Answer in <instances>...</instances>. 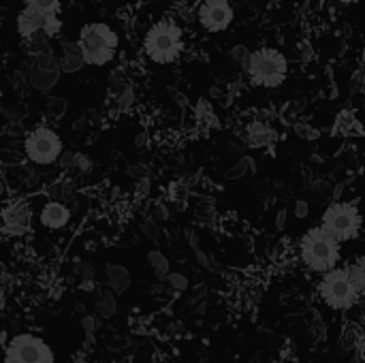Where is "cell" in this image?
I'll use <instances>...</instances> for the list:
<instances>
[{"mask_svg":"<svg viewBox=\"0 0 365 363\" xmlns=\"http://www.w3.org/2000/svg\"><path fill=\"white\" fill-rule=\"evenodd\" d=\"M319 297L331 308V310H351L357 306L361 293L349 272V267H336L327 272L319 282Z\"/></svg>","mask_w":365,"mask_h":363,"instance_id":"5b68a950","label":"cell"},{"mask_svg":"<svg viewBox=\"0 0 365 363\" xmlns=\"http://www.w3.org/2000/svg\"><path fill=\"white\" fill-rule=\"evenodd\" d=\"M299 255L308 270L327 274L336 270L340 261V242L331 237L323 227H312L299 242Z\"/></svg>","mask_w":365,"mask_h":363,"instance_id":"6da1fadb","label":"cell"},{"mask_svg":"<svg viewBox=\"0 0 365 363\" xmlns=\"http://www.w3.org/2000/svg\"><path fill=\"white\" fill-rule=\"evenodd\" d=\"M49 197L51 201H60V203H71L75 199V182L73 180H62L58 184H53L49 188Z\"/></svg>","mask_w":365,"mask_h":363,"instance_id":"d6986e66","label":"cell"},{"mask_svg":"<svg viewBox=\"0 0 365 363\" xmlns=\"http://www.w3.org/2000/svg\"><path fill=\"white\" fill-rule=\"evenodd\" d=\"M83 64H86V60H83L79 45L77 43H64L62 45V58H60L62 71L64 73H77Z\"/></svg>","mask_w":365,"mask_h":363,"instance_id":"2e32d148","label":"cell"},{"mask_svg":"<svg viewBox=\"0 0 365 363\" xmlns=\"http://www.w3.org/2000/svg\"><path fill=\"white\" fill-rule=\"evenodd\" d=\"M287 216H289V210H287V208H282V210L278 212V216H276V229H278V231H282V229H284V225H287Z\"/></svg>","mask_w":365,"mask_h":363,"instance_id":"1f68e13d","label":"cell"},{"mask_svg":"<svg viewBox=\"0 0 365 363\" xmlns=\"http://www.w3.org/2000/svg\"><path fill=\"white\" fill-rule=\"evenodd\" d=\"M49 344L32 334H19L4 347V363H53Z\"/></svg>","mask_w":365,"mask_h":363,"instance_id":"ba28073f","label":"cell"},{"mask_svg":"<svg viewBox=\"0 0 365 363\" xmlns=\"http://www.w3.org/2000/svg\"><path fill=\"white\" fill-rule=\"evenodd\" d=\"M349 272H351V276H353V280H355L359 293L365 295V255L364 257H359V259L349 267Z\"/></svg>","mask_w":365,"mask_h":363,"instance_id":"44dd1931","label":"cell"},{"mask_svg":"<svg viewBox=\"0 0 365 363\" xmlns=\"http://www.w3.org/2000/svg\"><path fill=\"white\" fill-rule=\"evenodd\" d=\"M24 152H26V158L34 165H53L60 160V156L64 154L62 152V139L60 135L49 128V126H36L32 128L26 139H24Z\"/></svg>","mask_w":365,"mask_h":363,"instance_id":"52a82bcc","label":"cell"},{"mask_svg":"<svg viewBox=\"0 0 365 363\" xmlns=\"http://www.w3.org/2000/svg\"><path fill=\"white\" fill-rule=\"evenodd\" d=\"M26 6H32V9L43 11V13H49V15H58L60 0H26Z\"/></svg>","mask_w":365,"mask_h":363,"instance_id":"cb8c5ba5","label":"cell"},{"mask_svg":"<svg viewBox=\"0 0 365 363\" xmlns=\"http://www.w3.org/2000/svg\"><path fill=\"white\" fill-rule=\"evenodd\" d=\"M248 169H250V171H255V169H257V165H255V160H252L250 156H244V158L233 167V169H229L227 178H229V180L242 178V175H246V173H248Z\"/></svg>","mask_w":365,"mask_h":363,"instance_id":"7402d4cb","label":"cell"},{"mask_svg":"<svg viewBox=\"0 0 365 363\" xmlns=\"http://www.w3.org/2000/svg\"><path fill=\"white\" fill-rule=\"evenodd\" d=\"M154 218L156 220H169V210L165 205H154Z\"/></svg>","mask_w":365,"mask_h":363,"instance_id":"4dcf8cb0","label":"cell"},{"mask_svg":"<svg viewBox=\"0 0 365 363\" xmlns=\"http://www.w3.org/2000/svg\"><path fill=\"white\" fill-rule=\"evenodd\" d=\"M75 163H77V152H64L58 160V167L60 169H71L75 171Z\"/></svg>","mask_w":365,"mask_h":363,"instance_id":"4316f807","label":"cell"},{"mask_svg":"<svg viewBox=\"0 0 365 363\" xmlns=\"http://www.w3.org/2000/svg\"><path fill=\"white\" fill-rule=\"evenodd\" d=\"M60 71H62L60 60L53 53H43L30 60L26 68V77L36 90H51L60 79Z\"/></svg>","mask_w":365,"mask_h":363,"instance_id":"30bf717a","label":"cell"},{"mask_svg":"<svg viewBox=\"0 0 365 363\" xmlns=\"http://www.w3.org/2000/svg\"><path fill=\"white\" fill-rule=\"evenodd\" d=\"M148 263H150V267L154 270V276H156L160 282H167V278H169V274H171V263H169V259H167L160 250H152V252H148Z\"/></svg>","mask_w":365,"mask_h":363,"instance_id":"ac0fdd59","label":"cell"},{"mask_svg":"<svg viewBox=\"0 0 365 363\" xmlns=\"http://www.w3.org/2000/svg\"><path fill=\"white\" fill-rule=\"evenodd\" d=\"M182 49H184V34L173 19H163L154 24L143 39V51L156 64L175 62Z\"/></svg>","mask_w":365,"mask_h":363,"instance_id":"7a4b0ae2","label":"cell"},{"mask_svg":"<svg viewBox=\"0 0 365 363\" xmlns=\"http://www.w3.org/2000/svg\"><path fill=\"white\" fill-rule=\"evenodd\" d=\"M30 210L26 203H11L2 210V231L6 235H21L28 231Z\"/></svg>","mask_w":365,"mask_h":363,"instance_id":"7c38bea8","label":"cell"},{"mask_svg":"<svg viewBox=\"0 0 365 363\" xmlns=\"http://www.w3.org/2000/svg\"><path fill=\"white\" fill-rule=\"evenodd\" d=\"M105 282H107V289L109 291H113L115 295H122L130 287V272L124 265L109 263L105 267Z\"/></svg>","mask_w":365,"mask_h":363,"instance_id":"9a60e30c","label":"cell"},{"mask_svg":"<svg viewBox=\"0 0 365 363\" xmlns=\"http://www.w3.org/2000/svg\"><path fill=\"white\" fill-rule=\"evenodd\" d=\"M167 285H169V289L171 291H175V293H182V291H186L188 289V276H184V274H178V272H173V274H169V278H167Z\"/></svg>","mask_w":365,"mask_h":363,"instance_id":"d4e9b609","label":"cell"},{"mask_svg":"<svg viewBox=\"0 0 365 363\" xmlns=\"http://www.w3.org/2000/svg\"><path fill=\"white\" fill-rule=\"evenodd\" d=\"M94 310L96 315L103 319V321H109L115 317L118 312V302H115V293L105 289V291H96V297H94Z\"/></svg>","mask_w":365,"mask_h":363,"instance_id":"e0dca14e","label":"cell"},{"mask_svg":"<svg viewBox=\"0 0 365 363\" xmlns=\"http://www.w3.org/2000/svg\"><path fill=\"white\" fill-rule=\"evenodd\" d=\"M75 276L81 280V282H88V280H96V270L90 261H77L75 263Z\"/></svg>","mask_w":365,"mask_h":363,"instance_id":"603a6c76","label":"cell"},{"mask_svg":"<svg viewBox=\"0 0 365 363\" xmlns=\"http://www.w3.org/2000/svg\"><path fill=\"white\" fill-rule=\"evenodd\" d=\"M77 45L83 53L86 64L103 66L113 60L120 39L113 32V28H109L107 24H88L81 28Z\"/></svg>","mask_w":365,"mask_h":363,"instance_id":"277c9868","label":"cell"},{"mask_svg":"<svg viewBox=\"0 0 365 363\" xmlns=\"http://www.w3.org/2000/svg\"><path fill=\"white\" fill-rule=\"evenodd\" d=\"M338 2H342V4H355V2H359V0H338Z\"/></svg>","mask_w":365,"mask_h":363,"instance_id":"e575fe53","label":"cell"},{"mask_svg":"<svg viewBox=\"0 0 365 363\" xmlns=\"http://www.w3.org/2000/svg\"><path fill=\"white\" fill-rule=\"evenodd\" d=\"M233 6L229 0H205L199 6V21L207 32H222L233 24Z\"/></svg>","mask_w":365,"mask_h":363,"instance_id":"8fae6325","label":"cell"},{"mask_svg":"<svg viewBox=\"0 0 365 363\" xmlns=\"http://www.w3.org/2000/svg\"><path fill=\"white\" fill-rule=\"evenodd\" d=\"M276 139H278V133L267 120H252L246 128V141L250 148H257V150L269 148L276 143Z\"/></svg>","mask_w":365,"mask_h":363,"instance_id":"5bb4252c","label":"cell"},{"mask_svg":"<svg viewBox=\"0 0 365 363\" xmlns=\"http://www.w3.org/2000/svg\"><path fill=\"white\" fill-rule=\"evenodd\" d=\"M62 30V21L58 15H49L43 11H36L32 6H24V11H19L17 15V34L28 41L38 32H47L51 39L58 36Z\"/></svg>","mask_w":365,"mask_h":363,"instance_id":"9c48e42d","label":"cell"},{"mask_svg":"<svg viewBox=\"0 0 365 363\" xmlns=\"http://www.w3.org/2000/svg\"><path fill=\"white\" fill-rule=\"evenodd\" d=\"M92 167H94V163H92V158H90L88 154H77L75 171H79V173H90Z\"/></svg>","mask_w":365,"mask_h":363,"instance_id":"484cf974","label":"cell"},{"mask_svg":"<svg viewBox=\"0 0 365 363\" xmlns=\"http://www.w3.org/2000/svg\"><path fill=\"white\" fill-rule=\"evenodd\" d=\"M141 231H143L150 240H158V237H160V229H158L156 220H145V223L141 225Z\"/></svg>","mask_w":365,"mask_h":363,"instance_id":"83f0119b","label":"cell"},{"mask_svg":"<svg viewBox=\"0 0 365 363\" xmlns=\"http://www.w3.org/2000/svg\"><path fill=\"white\" fill-rule=\"evenodd\" d=\"M38 220L45 229L49 231H58V229H64L68 223H71V210L66 203H60V201H47L38 214Z\"/></svg>","mask_w":365,"mask_h":363,"instance_id":"4fadbf2b","label":"cell"},{"mask_svg":"<svg viewBox=\"0 0 365 363\" xmlns=\"http://www.w3.org/2000/svg\"><path fill=\"white\" fill-rule=\"evenodd\" d=\"M321 227L338 242H351L364 227V216L355 203L334 201L321 216Z\"/></svg>","mask_w":365,"mask_h":363,"instance_id":"8992f818","label":"cell"},{"mask_svg":"<svg viewBox=\"0 0 365 363\" xmlns=\"http://www.w3.org/2000/svg\"><path fill=\"white\" fill-rule=\"evenodd\" d=\"M150 291H152L154 295H165V293H169L171 289H169V285H167V282H160V280H158L156 285H152V289H150Z\"/></svg>","mask_w":365,"mask_h":363,"instance_id":"d6a6232c","label":"cell"},{"mask_svg":"<svg viewBox=\"0 0 365 363\" xmlns=\"http://www.w3.org/2000/svg\"><path fill=\"white\" fill-rule=\"evenodd\" d=\"M101 321H103V319H101L98 315H86V317H81V327H83V332H86L88 344H94V334L98 332Z\"/></svg>","mask_w":365,"mask_h":363,"instance_id":"ffe728a7","label":"cell"},{"mask_svg":"<svg viewBox=\"0 0 365 363\" xmlns=\"http://www.w3.org/2000/svg\"><path fill=\"white\" fill-rule=\"evenodd\" d=\"M357 353L365 357V336H361L359 340H357Z\"/></svg>","mask_w":365,"mask_h":363,"instance_id":"836d02e7","label":"cell"},{"mask_svg":"<svg viewBox=\"0 0 365 363\" xmlns=\"http://www.w3.org/2000/svg\"><path fill=\"white\" fill-rule=\"evenodd\" d=\"M250 83L259 88H278L284 83L289 75V60L276 47H259L250 53L248 68H246Z\"/></svg>","mask_w":365,"mask_h":363,"instance_id":"3957f363","label":"cell"},{"mask_svg":"<svg viewBox=\"0 0 365 363\" xmlns=\"http://www.w3.org/2000/svg\"><path fill=\"white\" fill-rule=\"evenodd\" d=\"M293 214L297 216V218H306L308 214H310V205L306 203V201H295V210H293Z\"/></svg>","mask_w":365,"mask_h":363,"instance_id":"f546056e","label":"cell"},{"mask_svg":"<svg viewBox=\"0 0 365 363\" xmlns=\"http://www.w3.org/2000/svg\"><path fill=\"white\" fill-rule=\"evenodd\" d=\"M126 171H128L130 178H137V180H145L148 178V169L141 167V165H128Z\"/></svg>","mask_w":365,"mask_h":363,"instance_id":"f1b7e54d","label":"cell"}]
</instances>
